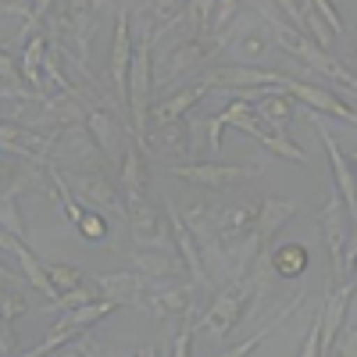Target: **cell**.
Returning a JSON list of instances; mask_svg holds the SVG:
<instances>
[{"label": "cell", "instance_id": "cell-25", "mask_svg": "<svg viewBox=\"0 0 357 357\" xmlns=\"http://www.w3.org/2000/svg\"><path fill=\"white\" fill-rule=\"evenodd\" d=\"M43 61H47V36H33L25 43V54H22V65H18V72H22V79L36 89L40 97H47V86H43Z\"/></svg>", "mask_w": 357, "mask_h": 357}, {"label": "cell", "instance_id": "cell-19", "mask_svg": "<svg viewBox=\"0 0 357 357\" xmlns=\"http://www.w3.org/2000/svg\"><path fill=\"white\" fill-rule=\"evenodd\" d=\"M257 211H261V204H250V200H247V204L222 207V211L215 215V240H218V247H222L225 254H232L236 243H240L243 236L250 232Z\"/></svg>", "mask_w": 357, "mask_h": 357}, {"label": "cell", "instance_id": "cell-44", "mask_svg": "<svg viewBox=\"0 0 357 357\" xmlns=\"http://www.w3.org/2000/svg\"><path fill=\"white\" fill-rule=\"evenodd\" d=\"M132 357H158V350H154V347H139Z\"/></svg>", "mask_w": 357, "mask_h": 357}, {"label": "cell", "instance_id": "cell-28", "mask_svg": "<svg viewBox=\"0 0 357 357\" xmlns=\"http://www.w3.org/2000/svg\"><path fill=\"white\" fill-rule=\"evenodd\" d=\"M272 264H275V275H282V279L301 275L304 268H307V247L304 243H282L272 254Z\"/></svg>", "mask_w": 357, "mask_h": 357}, {"label": "cell", "instance_id": "cell-42", "mask_svg": "<svg viewBox=\"0 0 357 357\" xmlns=\"http://www.w3.org/2000/svg\"><path fill=\"white\" fill-rule=\"evenodd\" d=\"M11 357H50V350H47L43 343H36L33 350H25V354H11Z\"/></svg>", "mask_w": 357, "mask_h": 357}, {"label": "cell", "instance_id": "cell-26", "mask_svg": "<svg viewBox=\"0 0 357 357\" xmlns=\"http://www.w3.org/2000/svg\"><path fill=\"white\" fill-rule=\"evenodd\" d=\"M11 254L18 257V264H22V272H25L29 286H36V289L47 296V301H57V289L50 286V279H47V272H43V261H40L33 250H29L22 240H15V243H11Z\"/></svg>", "mask_w": 357, "mask_h": 357}, {"label": "cell", "instance_id": "cell-47", "mask_svg": "<svg viewBox=\"0 0 357 357\" xmlns=\"http://www.w3.org/2000/svg\"><path fill=\"white\" fill-rule=\"evenodd\" d=\"M350 279H354V282H357V261H354V275H350Z\"/></svg>", "mask_w": 357, "mask_h": 357}, {"label": "cell", "instance_id": "cell-20", "mask_svg": "<svg viewBox=\"0 0 357 357\" xmlns=\"http://www.w3.org/2000/svg\"><path fill=\"white\" fill-rule=\"evenodd\" d=\"M254 114L264 122V129H272L275 136L289 139V126H293V97H286L282 86H268V93L261 100H254Z\"/></svg>", "mask_w": 357, "mask_h": 357}, {"label": "cell", "instance_id": "cell-39", "mask_svg": "<svg viewBox=\"0 0 357 357\" xmlns=\"http://www.w3.org/2000/svg\"><path fill=\"white\" fill-rule=\"evenodd\" d=\"M336 357H357V329H350V333H340V340H336Z\"/></svg>", "mask_w": 357, "mask_h": 357}, {"label": "cell", "instance_id": "cell-1", "mask_svg": "<svg viewBox=\"0 0 357 357\" xmlns=\"http://www.w3.org/2000/svg\"><path fill=\"white\" fill-rule=\"evenodd\" d=\"M225 126L243 129L247 136H254L261 146H268L272 154H279V158H286V161H301V165H307V161H311V158H307V151H301L296 143H289V139L275 136L272 129H264V122L254 114V104H250V100H232L225 111L211 114V118L204 122L207 146H211V151H222V132H225Z\"/></svg>", "mask_w": 357, "mask_h": 357}, {"label": "cell", "instance_id": "cell-8", "mask_svg": "<svg viewBox=\"0 0 357 357\" xmlns=\"http://www.w3.org/2000/svg\"><path fill=\"white\" fill-rule=\"evenodd\" d=\"M279 86L286 89V97L301 100L307 111H318V114H333L347 126H357V111L347 107L329 86H318V82H304V79H293V75H279Z\"/></svg>", "mask_w": 357, "mask_h": 357}, {"label": "cell", "instance_id": "cell-32", "mask_svg": "<svg viewBox=\"0 0 357 357\" xmlns=\"http://www.w3.org/2000/svg\"><path fill=\"white\" fill-rule=\"evenodd\" d=\"M97 350H100V347H97L93 340H82V336H75V340H68L65 347H57L50 357H100Z\"/></svg>", "mask_w": 357, "mask_h": 357}, {"label": "cell", "instance_id": "cell-10", "mask_svg": "<svg viewBox=\"0 0 357 357\" xmlns=\"http://www.w3.org/2000/svg\"><path fill=\"white\" fill-rule=\"evenodd\" d=\"M168 172L175 178H186V183H197V186H211V190H225V186H236V183H247V178H257L261 175V165H168Z\"/></svg>", "mask_w": 357, "mask_h": 357}, {"label": "cell", "instance_id": "cell-5", "mask_svg": "<svg viewBox=\"0 0 357 357\" xmlns=\"http://www.w3.org/2000/svg\"><path fill=\"white\" fill-rule=\"evenodd\" d=\"M126 218H129V229H132V240L139 243V250H175V240H172V229H168V218H161V211L146 200H126ZM178 254V250H175Z\"/></svg>", "mask_w": 357, "mask_h": 357}, {"label": "cell", "instance_id": "cell-40", "mask_svg": "<svg viewBox=\"0 0 357 357\" xmlns=\"http://www.w3.org/2000/svg\"><path fill=\"white\" fill-rule=\"evenodd\" d=\"M275 4L282 8L286 22H293L296 29H304V18H301V4H296V0H275Z\"/></svg>", "mask_w": 357, "mask_h": 357}, {"label": "cell", "instance_id": "cell-38", "mask_svg": "<svg viewBox=\"0 0 357 357\" xmlns=\"http://www.w3.org/2000/svg\"><path fill=\"white\" fill-rule=\"evenodd\" d=\"M50 4H54V0H33V8H29V22H25V29H22V36H33V25L50 11Z\"/></svg>", "mask_w": 357, "mask_h": 357}, {"label": "cell", "instance_id": "cell-3", "mask_svg": "<svg viewBox=\"0 0 357 357\" xmlns=\"http://www.w3.org/2000/svg\"><path fill=\"white\" fill-rule=\"evenodd\" d=\"M154 29H151V18H146L139 40L132 43V65H129V111H132V132H136V143L151 146V75H154Z\"/></svg>", "mask_w": 357, "mask_h": 357}, {"label": "cell", "instance_id": "cell-41", "mask_svg": "<svg viewBox=\"0 0 357 357\" xmlns=\"http://www.w3.org/2000/svg\"><path fill=\"white\" fill-rule=\"evenodd\" d=\"M0 11H18L29 18V4H18V0H0Z\"/></svg>", "mask_w": 357, "mask_h": 357}, {"label": "cell", "instance_id": "cell-24", "mask_svg": "<svg viewBox=\"0 0 357 357\" xmlns=\"http://www.w3.org/2000/svg\"><path fill=\"white\" fill-rule=\"evenodd\" d=\"M118 178H122V197L126 200H139L146 197V158H143V146H129L126 158H122V168H118Z\"/></svg>", "mask_w": 357, "mask_h": 357}, {"label": "cell", "instance_id": "cell-6", "mask_svg": "<svg viewBox=\"0 0 357 357\" xmlns=\"http://www.w3.org/2000/svg\"><path fill=\"white\" fill-rule=\"evenodd\" d=\"M65 178H68L72 193L82 204H89V211H100V215L107 211V215H118V218L126 215V197L114 190V183L100 168H89V172H68L65 168Z\"/></svg>", "mask_w": 357, "mask_h": 357}, {"label": "cell", "instance_id": "cell-15", "mask_svg": "<svg viewBox=\"0 0 357 357\" xmlns=\"http://www.w3.org/2000/svg\"><path fill=\"white\" fill-rule=\"evenodd\" d=\"M275 68H257V65H218L215 72H207L204 79L211 82L215 93H236V89H257V86H279Z\"/></svg>", "mask_w": 357, "mask_h": 357}, {"label": "cell", "instance_id": "cell-35", "mask_svg": "<svg viewBox=\"0 0 357 357\" xmlns=\"http://www.w3.org/2000/svg\"><path fill=\"white\" fill-rule=\"evenodd\" d=\"M314 4V11L321 15V22L333 29V36H343V18L336 15V8H333V0H311Z\"/></svg>", "mask_w": 357, "mask_h": 357}, {"label": "cell", "instance_id": "cell-31", "mask_svg": "<svg viewBox=\"0 0 357 357\" xmlns=\"http://www.w3.org/2000/svg\"><path fill=\"white\" fill-rule=\"evenodd\" d=\"M236 8H240V0H215V11H211V33H225V29L236 22Z\"/></svg>", "mask_w": 357, "mask_h": 357}, {"label": "cell", "instance_id": "cell-21", "mask_svg": "<svg viewBox=\"0 0 357 357\" xmlns=\"http://www.w3.org/2000/svg\"><path fill=\"white\" fill-rule=\"evenodd\" d=\"M215 89H211V82L207 79H200V82H193V86H186V89H178V93H172V97H165L161 104H154V122L165 129V126H175V122H183V114L200 100V97H211Z\"/></svg>", "mask_w": 357, "mask_h": 357}, {"label": "cell", "instance_id": "cell-11", "mask_svg": "<svg viewBox=\"0 0 357 357\" xmlns=\"http://www.w3.org/2000/svg\"><path fill=\"white\" fill-rule=\"evenodd\" d=\"M129 65H132V33H129V11L122 8L114 18V40H111V57H107V72H111L122 111H129Z\"/></svg>", "mask_w": 357, "mask_h": 357}, {"label": "cell", "instance_id": "cell-12", "mask_svg": "<svg viewBox=\"0 0 357 357\" xmlns=\"http://www.w3.org/2000/svg\"><path fill=\"white\" fill-rule=\"evenodd\" d=\"M165 218H168L175 250H178V257H183V264H186V272H190L193 286L211 289V279H207V268H204V257H200V247H197V236H193V229L186 225V218L178 215V207H175L172 200H165Z\"/></svg>", "mask_w": 357, "mask_h": 357}, {"label": "cell", "instance_id": "cell-4", "mask_svg": "<svg viewBox=\"0 0 357 357\" xmlns=\"http://www.w3.org/2000/svg\"><path fill=\"white\" fill-rule=\"evenodd\" d=\"M261 282H264L261 272L232 275V279L215 293V301H211V307L204 311L200 325H204L211 336H225L232 325H243L247 314H250V301H257V296H261V293H257Z\"/></svg>", "mask_w": 357, "mask_h": 357}, {"label": "cell", "instance_id": "cell-34", "mask_svg": "<svg viewBox=\"0 0 357 357\" xmlns=\"http://www.w3.org/2000/svg\"><path fill=\"white\" fill-rule=\"evenodd\" d=\"M301 357H321V311L314 314V321H311V329H307V336H304Z\"/></svg>", "mask_w": 357, "mask_h": 357}, {"label": "cell", "instance_id": "cell-30", "mask_svg": "<svg viewBox=\"0 0 357 357\" xmlns=\"http://www.w3.org/2000/svg\"><path fill=\"white\" fill-rule=\"evenodd\" d=\"M43 272H47L50 286L57 289V296L82 286V272H79V268H72V264H43Z\"/></svg>", "mask_w": 357, "mask_h": 357}, {"label": "cell", "instance_id": "cell-33", "mask_svg": "<svg viewBox=\"0 0 357 357\" xmlns=\"http://www.w3.org/2000/svg\"><path fill=\"white\" fill-rule=\"evenodd\" d=\"M25 311V296L22 293H8V289H0V318H8V321H15L18 314Z\"/></svg>", "mask_w": 357, "mask_h": 357}, {"label": "cell", "instance_id": "cell-45", "mask_svg": "<svg viewBox=\"0 0 357 357\" xmlns=\"http://www.w3.org/2000/svg\"><path fill=\"white\" fill-rule=\"evenodd\" d=\"M86 4L93 8V11H104V4H107V0H86Z\"/></svg>", "mask_w": 357, "mask_h": 357}, {"label": "cell", "instance_id": "cell-27", "mask_svg": "<svg viewBox=\"0 0 357 357\" xmlns=\"http://www.w3.org/2000/svg\"><path fill=\"white\" fill-rule=\"evenodd\" d=\"M304 301H307V293H301V296H296V301H293V304H286V307H282V311H279V314H275L272 321H268V325H264V329H257V333H250V336H247L243 343H236L232 350H225V354H218V357H250V350H254V347H257V343H261L264 336H272V333H275V329H279V325H282V321H286V318H289V314H293L296 307H301Z\"/></svg>", "mask_w": 357, "mask_h": 357}, {"label": "cell", "instance_id": "cell-9", "mask_svg": "<svg viewBox=\"0 0 357 357\" xmlns=\"http://www.w3.org/2000/svg\"><path fill=\"white\" fill-rule=\"evenodd\" d=\"M350 211L340 197V190L333 186L329 197H325V207L318 211V225L329 240V250H333V268H336V282H347V272H343V247H347V236H350Z\"/></svg>", "mask_w": 357, "mask_h": 357}, {"label": "cell", "instance_id": "cell-37", "mask_svg": "<svg viewBox=\"0 0 357 357\" xmlns=\"http://www.w3.org/2000/svg\"><path fill=\"white\" fill-rule=\"evenodd\" d=\"M11 354H18V340L11 333V321L0 318V357H11Z\"/></svg>", "mask_w": 357, "mask_h": 357}, {"label": "cell", "instance_id": "cell-48", "mask_svg": "<svg viewBox=\"0 0 357 357\" xmlns=\"http://www.w3.org/2000/svg\"><path fill=\"white\" fill-rule=\"evenodd\" d=\"M126 4H132V0H126Z\"/></svg>", "mask_w": 357, "mask_h": 357}, {"label": "cell", "instance_id": "cell-36", "mask_svg": "<svg viewBox=\"0 0 357 357\" xmlns=\"http://www.w3.org/2000/svg\"><path fill=\"white\" fill-rule=\"evenodd\" d=\"M193 333H197V321H186L178 336L172 340V357H190V347H193Z\"/></svg>", "mask_w": 357, "mask_h": 357}, {"label": "cell", "instance_id": "cell-7", "mask_svg": "<svg viewBox=\"0 0 357 357\" xmlns=\"http://www.w3.org/2000/svg\"><path fill=\"white\" fill-rule=\"evenodd\" d=\"M114 307H118L114 301H107V296H97V301H86V304H79V307L61 311V318H57V321L50 325V333L43 336V347L54 354L57 347H65L68 340L82 336V333L89 329V325H97L100 318H107Z\"/></svg>", "mask_w": 357, "mask_h": 357}, {"label": "cell", "instance_id": "cell-22", "mask_svg": "<svg viewBox=\"0 0 357 357\" xmlns=\"http://www.w3.org/2000/svg\"><path fill=\"white\" fill-rule=\"evenodd\" d=\"M207 57H211V47H204L200 40H186V43H178L168 57H165V72H161V82H175V75H186V72H193L197 65H204Z\"/></svg>", "mask_w": 357, "mask_h": 357}, {"label": "cell", "instance_id": "cell-43", "mask_svg": "<svg viewBox=\"0 0 357 357\" xmlns=\"http://www.w3.org/2000/svg\"><path fill=\"white\" fill-rule=\"evenodd\" d=\"M0 282H18V279H15V272H11L8 264H0Z\"/></svg>", "mask_w": 357, "mask_h": 357}, {"label": "cell", "instance_id": "cell-23", "mask_svg": "<svg viewBox=\"0 0 357 357\" xmlns=\"http://www.w3.org/2000/svg\"><path fill=\"white\" fill-rule=\"evenodd\" d=\"M132 264H136V272L151 275V279H161V282H175L178 275L186 272L183 257H178L175 250H172V254H168V250H139V254L132 257Z\"/></svg>", "mask_w": 357, "mask_h": 357}, {"label": "cell", "instance_id": "cell-46", "mask_svg": "<svg viewBox=\"0 0 357 357\" xmlns=\"http://www.w3.org/2000/svg\"><path fill=\"white\" fill-rule=\"evenodd\" d=\"M347 161H350V165H354V172H357V151H350V154H347Z\"/></svg>", "mask_w": 357, "mask_h": 357}, {"label": "cell", "instance_id": "cell-29", "mask_svg": "<svg viewBox=\"0 0 357 357\" xmlns=\"http://www.w3.org/2000/svg\"><path fill=\"white\" fill-rule=\"evenodd\" d=\"M18 190H22V183H15L11 186V193H4L0 197V225L8 229V236H15V240H22L25 243V222H22V211H18Z\"/></svg>", "mask_w": 357, "mask_h": 357}, {"label": "cell", "instance_id": "cell-16", "mask_svg": "<svg viewBox=\"0 0 357 357\" xmlns=\"http://www.w3.org/2000/svg\"><path fill=\"white\" fill-rule=\"evenodd\" d=\"M86 129H89V136H93L97 151H104V158H107L114 168H122V158H126L122 136H126L132 126H126V122H118V118H111L104 107H86Z\"/></svg>", "mask_w": 357, "mask_h": 357}, {"label": "cell", "instance_id": "cell-17", "mask_svg": "<svg viewBox=\"0 0 357 357\" xmlns=\"http://www.w3.org/2000/svg\"><path fill=\"white\" fill-rule=\"evenodd\" d=\"M54 143H57V132L47 136L18 122H0V151H8V154H22L29 161H47Z\"/></svg>", "mask_w": 357, "mask_h": 357}, {"label": "cell", "instance_id": "cell-14", "mask_svg": "<svg viewBox=\"0 0 357 357\" xmlns=\"http://www.w3.org/2000/svg\"><path fill=\"white\" fill-rule=\"evenodd\" d=\"M193 293H197V286H190V282H158L151 293L139 301V307L143 311H151L154 318H161V321H172V318H190L193 314Z\"/></svg>", "mask_w": 357, "mask_h": 357}, {"label": "cell", "instance_id": "cell-13", "mask_svg": "<svg viewBox=\"0 0 357 357\" xmlns=\"http://www.w3.org/2000/svg\"><path fill=\"white\" fill-rule=\"evenodd\" d=\"M311 122H314V132H318V139L325 143V151H329L333 175H336V190H340V197H343V204H347L350 218L357 222V175L350 172V161H347V154H343V146L336 143V136L329 132V126H325V114L311 111Z\"/></svg>", "mask_w": 357, "mask_h": 357}, {"label": "cell", "instance_id": "cell-2", "mask_svg": "<svg viewBox=\"0 0 357 357\" xmlns=\"http://www.w3.org/2000/svg\"><path fill=\"white\" fill-rule=\"evenodd\" d=\"M296 211H301V204L289 200V197H264V200H261V211H257V218H254V225H250V232H247L243 240L236 243V250L229 254L232 275H247L250 264H257V261L264 257L268 243L275 240V232H279Z\"/></svg>", "mask_w": 357, "mask_h": 357}, {"label": "cell", "instance_id": "cell-18", "mask_svg": "<svg viewBox=\"0 0 357 357\" xmlns=\"http://www.w3.org/2000/svg\"><path fill=\"white\" fill-rule=\"evenodd\" d=\"M158 282L161 279H151V275L136 272V268H129V272H104V275H97L100 296H107V301H114V304H139Z\"/></svg>", "mask_w": 357, "mask_h": 357}]
</instances>
